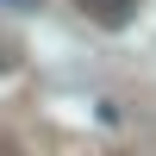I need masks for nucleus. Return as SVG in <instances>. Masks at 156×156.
<instances>
[{"label":"nucleus","instance_id":"obj_2","mask_svg":"<svg viewBox=\"0 0 156 156\" xmlns=\"http://www.w3.org/2000/svg\"><path fill=\"white\" fill-rule=\"evenodd\" d=\"M0 6H19V12H31V6H44V0H0Z\"/></svg>","mask_w":156,"mask_h":156},{"label":"nucleus","instance_id":"obj_1","mask_svg":"<svg viewBox=\"0 0 156 156\" xmlns=\"http://www.w3.org/2000/svg\"><path fill=\"white\" fill-rule=\"evenodd\" d=\"M75 6H81L100 31H125V25L137 19V6H144V0H75Z\"/></svg>","mask_w":156,"mask_h":156}]
</instances>
